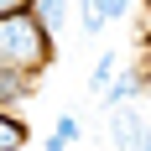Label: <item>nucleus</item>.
I'll use <instances>...</instances> for the list:
<instances>
[{
	"mask_svg": "<svg viewBox=\"0 0 151 151\" xmlns=\"http://www.w3.org/2000/svg\"><path fill=\"white\" fill-rule=\"evenodd\" d=\"M109 21V0H83V31L99 37V26Z\"/></svg>",
	"mask_w": 151,
	"mask_h": 151,
	"instance_id": "obj_6",
	"label": "nucleus"
},
{
	"mask_svg": "<svg viewBox=\"0 0 151 151\" xmlns=\"http://www.w3.org/2000/svg\"><path fill=\"white\" fill-rule=\"evenodd\" d=\"M42 151H68V141H63L58 130H52V136H47V146H42Z\"/></svg>",
	"mask_w": 151,
	"mask_h": 151,
	"instance_id": "obj_10",
	"label": "nucleus"
},
{
	"mask_svg": "<svg viewBox=\"0 0 151 151\" xmlns=\"http://www.w3.org/2000/svg\"><path fill=\"white\" fill-rule=\"evenodd\" d=\"M21 146H26V125L0 115V151H21Z\"/></svg>",
	"mask_w": 151,
	"mask_h": 151,
	"instance_id": "obj_4",
	"label": "nucleus"
},
{
	"mask_svg": "<svg viewBox=\"0 0 151 151\" xmlns=\"http://www.w3.org/2000/svg\"><path fill=\"white\" fill-rule=\"evenodd\" d=\"M109 115H115V120H109V130H115V146H120V151H141V146H146L151 130H141V115H136V109L115 104Z\"/></svg>",
	"mask_w": 151,
	"mask_h": 151,
	"instance_id": "obj_2",
	"label": "nucleus"
},
{
	"mask_svg": "<svg viewBox=\"0 0 151 151\" xmlns=\"http://www.w3.org/2000/svg\"><path fill=\"white\" fill-rule=\"evenodd\" d=\"M16 94H26V73H21L11 58H0V104L16 99Z\"/></svg>",
	"mask_w": 151,
	"mask_h": 151,
	"instance_id": "obj_3",
	"label": "nucleus"
},
{
	"mask_svg": "<svg viewBox=\"0 0 151 151\" xmlns=\"http://www.w3.org/2000/svg\"><path fill=\"white\" fill-rule=\"evenodd\" d=\"M63 11H68V0H37V21H42L47 31L63 26Z\"/></svg>",
	"mask_w": 151,
	"mask_h": 151,
	"instance_id": "obj_7",
	"label": "nucleus"
},
{
	"mask_svg": "<svg viewBox=\"0 0 151 151\" xmlns=\"http://www.w3.org/2000/svg\"><path fill=\"white\" fill-rule=\"evenodd\" d=\"M141 151H151V136H146V146H141Z\"/></svg>",
	"mask_w": 151,
	"mask_h": 151,
	"instance_id": "obj_12",
	"label": "nucleus"
},
{
	"mask_svg": "<svg viewBox=\"0 0 151 151\" xmlns=\"http://www.w3.org/2000/svg\"><path fill=\"white\" fill-rule=\"evenodd\" d=\"M58 136H63V141H78V120H73V115H63V120H58Z\"/></svg>",
	"mask_w": 151,
	"mask_h": 151,
	"instance_id": "obj_9",
	"label": "nucleus"
},
{
	"mask_svg": "<svg viewBox=\"0 0 151 151\" xmlns=\"http://www.w3.org/2000/svg\"><path fill=\"white\" fill-rule=\"evenodd\" d=\"M115 68H120V58H115V52H104V58L94 63V73H89V94L109 89V78H115Z\"/></svg>",
	"mask_w": 151,
	"mask_h": 151,
	"instance_id": "obj_5",
	"label": "nucleus"
},
{
	"mask_svg": "<svg viewBox=\"0 0 151 151\" xmlns=\"http://www.w3.org/2000/svg\"><path fill=\"white\" fill-rule=\"evenodd\" d=\"M21 11V0H0V16H16Z\"/></svg>",
	"mask_w": 151,
	"mask_h": 151,
	"instance_id": "obj_11",
	"label": "nucleus"
},
{
	"mask_svg": "<svg viewBox=\"0 0 151 151\" xmlns=\"http://www.w3.org/2000/svg\"><path fill=\"white\" fill-rule=\"evenodd\" d=\"M130 94H136V78H120V83H109V104H125V99H130Z\"/></svg>",
	"mask_w": 151,
	"mask_h": 151,
	"instance_id": "obj_8",
	"label": "nucleus"
},
{
	"mask_svg": "<svg viewBox=\"0 0 151 151\" xmlns=\"http://www.w3.org/2000/svg\"><path fill=\"white\" fill-rule=\"evenodd\" d=\"M52 31L37 21V16L16 11V16H0V58H11L21 73H42L47 58H52Z\"/></svg>",
	"mask_w": 151,
	"mask_h": 151,
	"instance_id": "obj_1",
	"label": "nucleus"
}]
</instances>
